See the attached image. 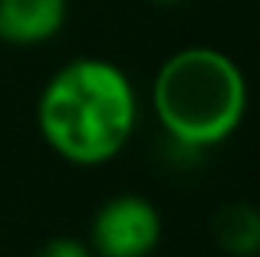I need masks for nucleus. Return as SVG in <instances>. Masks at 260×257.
<instances>
[{"mask_svg": "<svg viewBox=\"0 0 260 257\" xmlns=\"http://www.w3.org/2000/svg\"><path fill=\"white\" fill-rule=\"evenodd\" d=\"M37 257H95V254H92L89 244H83V241L53 238V241H46V244L37 251Z\"/></svg>", "mask_w": 260, "mask_h": 257, "instance_id": "6", "label": "nucleus"}, {"mask_svg": "<svg viewBox=\"0 0 260 257\" xmlns=\"http://www.w3.org/2000/svg\"><path fill=\"white\" fill-rule=\"evenodd\" d=\"M152 4H158V7H175V4H181V0H152Z\"/></svg>", "mask_w": 260, "mask_h": 257, "instance_id": "7", "label": "nucleus"}, {"mask_svg": "<svg viewBox=\"0 0 260 257\" xmlns=\"http://www.w3.org/2000/svg\"><path fill=\"white\" fill-rule=\"evenodd\" d=\"M139 122V96L125 70L99 56L59 66L37 103L46 145L73 165H102L128 145Z\"/></svg>", "mask_w": 260, "mask_h": 257, "instance_id": "1", "label": "nucleus"}, {"mask_svg": "<svg viewBox=\"0 0 260 257\" xmlns=\"http://www.w3.org/2000/svg\"><path fill=\"white\" fill-rule=\"evenodd\" d=\"M66 13V0H0V40L10 46L46 43L63 30Z\"/></svg>", "mask_w": 260, "mask_h": 257, "instance_id": "4", "label": "nucleus"}, {"mask_svg": "<svg viewBox=\"0 0 260 257\" xmlns=\"http://www.w3.org/2000/svg\"><path fill=\"white\" fill-rule=\"evenodd\" d=\"M214 244L228 257H257L260 254V208L250 201H228L211 218Z\"/></svg>", "mask_w": 260, "mask_h": 257, "instance_id": "5", "label": "nucleus"}, {"mask_svg": "<svg viewBox=\"0 0 260 257\" xmlns=\"http://www.w3.org/2000/svg\"><path fill=\"white\" fill-rule=\"evenodd\" d=\"M152 106L161 132L191 148H211L247 116V76L214 46H184L158 66Z\"/></svg>", "mask_w": 260, "mask_h": 257, "instance_id": "2", "label": "nucleus"}, {"mask_svg": "<svg viewBox=\"0 0 260 257\" xmlns=\"http://www.w3.org/2000/svg\"><path fill=\"white\" fill-rule=\"evenodd\" d=\"M161 241V214L142 195H115L92 218L95 257H148Z\"/></svg>", "mask_w": 260, "mask_h": 257, "instance_id": "3", "label": "nucleus"}]
</instances>
